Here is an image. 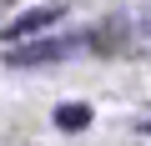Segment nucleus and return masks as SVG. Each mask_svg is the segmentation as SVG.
Instances as JSON below:
<instances>
[{
  "instance_id": "obj_2",
  "label": "nucleus",
  "mask_w": 151,
  "mask_h": 146,
  "mask_svg": "<svg viewBox=\"0 0 151 146\" xmlns=\"http://www.w3.org/2000/svg\"><path fill=\"white\" fill-rule=\"evenodd\" d=\"M60 15H65V5H35V10H25L20 20L5 25V40H20V35H30V30H45V25H55Z\"/></svg>"
},
{
  "instance_id": "obj_1",
  "label": "nucleus",
  "mask_w": 151,
  "mask_h": 146,
  "mask_svg": "<svg viewBox=\"0 0 151 146\" xmlns=\"http://www.w3.org/2000/svg\"><path fill=\"white\" fill-rule=\"evenodd\" d=\"M81 40H35V45H15L5 60L10 65H30V60H60V55H70Z\"/></svg>"
},
{
  "instance_id": "obj_3",
  "label": "nucleus",
  "mask_w": 151,
  "mask_h": 146,
  "mask_svg": "<svg viewBox=\"0 0 151 146\" xmlns=\"http://www.w3.org/2000/svg\"><path fill=\"white\" fill-rule=\"evenodd\" d=\"M55 121H60V126H86V106H60Z\"/></svg>"
}]
</instances>
